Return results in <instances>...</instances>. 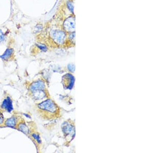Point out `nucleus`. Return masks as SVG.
<instances>
[{"label":"nucleus","instance_id":"f3484780","mask_svg":"<svg viewBox=\"0 0 154 153\" xmlns=\"http://www.w3.org/2000/svg\"><path fill=\"white\" fill-rule=\"evenodd\" d=\"M4 121H5V120H4L3 114L1 111H0V125L4 124Z\"/></svg>","mask_w":154,"mask_h":153},{"label":"nucleus","instance_id":"2eb2a0df","mask_svg":"<svg viewBox=\"0 0 154 153\" xmlns=\"http://www.w3.org/2000/svg\"><path fill=\"white\" fill-rule=\"evenodd\" d=\"M69 35L68 36V39L69 41L75 43V32L69 33Z\"/></svg>","mask_w":154,"mask_h":153},{"label":"nucleus","instance_id":"9d476101","mask_svg":"<svg viewBox=\"0 0 154 153\" xmlns=\"http://www.w3.org/2000/svg\"><path fill=\"white\" fill-rule=\"evenodd\" d=\"M14 50L13 49L8 48L6 49L4 53L1 56H0V58H1L2 60L4 61L7 62L12 58L14 55Z\"/></svg>","mask_w":154,"mask_h":153},{"label":"nucleus","instance_id":"dca6fc26","mask_svg":"<svg viewBox=\"0 0 154 153\" xmlns=\"http://www.w3.org/2000/svg\"><path fill=\"white\" fill-rule=\"evenodd\" d=\"M67 69L69 72L73 73L75 71V65H74L73 63H69V65H67Z\"/></svg>","mask_w":154,"mask_h":153},{"label":"nucleus","instance_id":"ddd939ff","mask_svg":"<svg viewBox=\"0 0 154 153\" xmlns=\"http://www.w3.org/2000/svg\"><path fill=\"white\" fill-rule=\"evenodd\" d=\"M37 48H38L39 50L42 51V52H46L48 51V46H46L45 44L43 43H37L36 44Z\"/></svg>","mask_w":154,"mask_h":153},{"label":"nucleus","instance_id":"423d86ee","mask_svg":"<svg viewBox=\"0 0 154 153\" xmlns=\"http://www.w3.org/2000/svg\"><path fill=\"white\" fill-rule=\"evenodd\" d=\"M62 83L64 87L67 89H72L75 83L74 76L70 73H67L62 77Z\"/></svg>","mask_w":154,"mask_h":153},{"label":"nucleus","instance_id":"1a4fd4ad","mask_svg":"<svg viewBox=\"0 0 154 153\" xmlns=\"http://www.w3.org/2000/svg\"><path fill=\"white\" fill-rule=\"evenodd\" d=\"M18 123V118L14 116L8 118L4 122L5 126L11 128H15L17 126Z\"/></svg>","mask_w":154,"mask_h":153},{"label":"nucleus","instance_id":"39448f33","mask_svg":"<svg viewBox=\"0 0 154 153\" xmlns=\"http://www.w3.org/2000/svg\"><path fill=\"white\" fill-rule=\"evenodd\" d=\"M46 84L42 79H38L31 83L28 87V90L31 93L36 90H46Z\"/></svg>","mask_w":154,"mask_h":153},{"label":"nucleus","instance_id":"7ed1b4c3","mask_svg":"<svg viewBox=\"0 0 154 153\" xmlns=\"http://www.w3.org/2000/svg\"><path fill=\"white\" fill-rule=\"evenodd\" d=\"M61 128L63 134L65 136H71L74 138L75 135V129L74 125L68 123V122H64L62 124Z\"/></svg>","mask_w":154,"mask_h":153},{"label":"nucleus","instance_id":"4468645a","mask_svg":"<svg viewBox=\"0 0 154 153\" xmlns=\"http://www.w3.org/2000/svg\"><path fill=\"white\" fill-rule=\"evenodd\" d=\"M67 6L68 8V9L70 11V12H72V14H74V3L72 2V1H69L67 3Z\"/></svg>","mask_w":154,"mask_h":153},{"label":"nucleus","instance_id":"f03ea898","mask_svg":"<svg viewBox=\"0 0 154 153\" xmlns=\"http://www.w3.org/2000/svg\"><path fill=\"white\" fill-rule=\"evenodd\" d=\"M49 34L51 39L57 46H63L67 41L66 33L63 30H53Z\"/></svg>","mask_w":154,"mask_h":153},{"label":"nucleus","instance_id":"f257e3e1","mask_svg":"<svg viewBox=\"0 0 154 153\" xmlns=\"http://www.w3.org/2000/svg\"><path fill=\"white\" fill-rule=\"evenodd\" d=\"M40 111L46 116H54L59 113V107L56 103L51 99H46L37 105Z\"/></svg>","mask_w":154,"mask_h":153},{"label":"nucleus","instance_id":"6e6552de","mask_svg":"<svg viewBox=\"0 0 154 153\" xmlns=\"http://www.w3.org/2000/svg\"><path fill=\"white\" fill-rule=\"evenodd\" d=\"M32 98L35 100H41L48 97L47 92L46 90H36L31 92Z\"/></svg>","mask_w":154,"mask_h":153},{"label":"nucleus","instance_id":"9b49d317","mask_svg":"<svg viewBox=\"0 0 154 153\" xmlns=\"http://www.w3.org/2000/svg\"><path fill=\"white\" fill-rule=\"evenodd\" d=\"M18 130L25 135H28L30 133V129L27 125L24 122H20L18 123L16 127Z\"/></svg>","mask_w":154,"mask_h":153},{"label":"nucleus","instance_id":"6ab92c4d","mask_svg":"<svg viewBox=\"0 0 154 153\" xmlns=\"http://www.w3.org/2000/svg\"><path fill=\"white\" fill-rule=\"evenodd\" d=\"M23 115H24V116H26V117H27V118H29V119L30 118V116L29 115H28V114H26V113H24Z\"/></svg>","mask_w":154,"mask_h":153},{"label":"nucleus","instance_id":"20e7f679","mask_svg":"<svg viewBox=\"0 0 154 153\" xmlns=\"http://www.w3.org/2000/svg\"><path fill=\"white\" fill-rule=\"evenodd\" d=\"M64 30L67 32L71 33L75 30V18L74 16H70L65 20L63 23Z\"/></svg>","mask_w":154,"mask_h":153},{"label":"nucleus","instance_id":"f8f14e48","mask_svg":"<svg viewBox=\"0 0 154 153\" xmlns=\"http://www.w3.org/2000/svg\"><path fill=\"white\" fill-rule=\"evenodd\" d=\"M31 137L32 138V139L38 143V144H40L42 143V140L41 139L40 137L38 134L35 132H33L31 134Z\"/></svg>","mask_w":154,"mask_h":153},{"label":"nucleus","instance_id":"0eeeda50","mask_svg":"<svg viewBox=\"0 0 154 153\" xmlns=\"http://www.w3.org/2000/svg\"><path fill=\"white\" fill-rule=\"evenodd\" d=\"M1 108L2 110L8 113H12L14 110L12 100L11 97L7 96L2 101L1 105Z\"/></svg>","mask_w":154,"mask_h":153},{"label":"nucleus","instance_id":"a211bd4d","mask_svg":"<svg viewBox=\"0 0 154 153\" xmlns=\"http://www.w3.org/2000/svg\"><path fill=\"white\" fill-rule=\"evenodd\" d=\"M5 39V36L2 30H0V43H2Z\"/></svg>","mask_w":154,"mask_h":153}]
</instances>
